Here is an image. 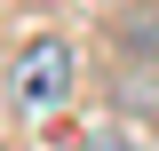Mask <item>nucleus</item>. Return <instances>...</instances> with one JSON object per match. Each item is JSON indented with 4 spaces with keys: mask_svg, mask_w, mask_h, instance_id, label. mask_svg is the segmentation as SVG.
I'll return each instance as SVG.
<instances>
[{
    "mask_svg": "<svg viewBox=\"0 0 159 151\" xmlns=\"http://www.w3.org/2000/svg\"><path fill=\"white\" fill-rule=\"evenodd\" d=\"M72 40L64 32H40V40H24L16 48V64H8V95H16V112H56L64 95H72Z\"/></svg>",
    "mask_w": 159,
    "mask_h": 151,
    "instance_id": "1",
    "label": "nucleus"
},
{
    "mask_svg": "<svg viewBox=\"0 0 159 151\" xmlns=\"http://www.w3.org/2000/svg\"><path fill=\"white\" fill-rule=\"evenodd\" d=\"M88 151H143V143H127V135H111V127H103V135H88Z\"/></svg>",
    "mask_w": 159,
    "mask_h": 151,
    "instance_id": "2",
    "label": "nucleus"
}]
</instances>
